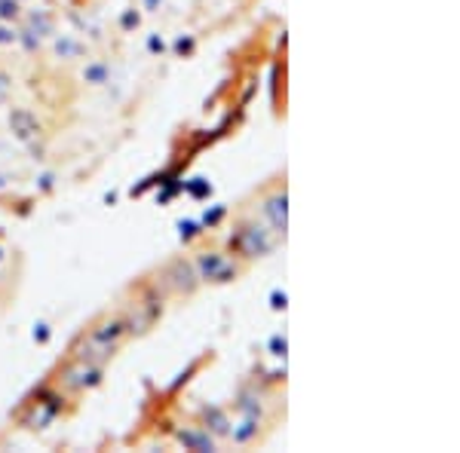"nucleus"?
<instances>
[{
	"instance_id": "f257e3e1",
	"label": "nucleus",
	"mask_w": 460,
	"mask_h": 453,
	"mask_svg": "<svg viewBox=\"0 0 460 453\" xmlns=\"http://www.w3.org/2000/svg\"><path fill=\"white\" fill-rule=\"evenodd\" d=\"M270 214L276 227H286V199H273L270 202Z\"/></svg>"
}]
</instances>
